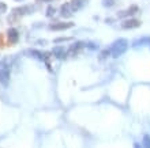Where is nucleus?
<instances>
[{
    "instance_id": "obj_1",
    "label": "nucleus",
    "mask_w": 150,
    "mask_h": 148,
    "mask_svg": "<svg viewBox=\"0 0 150 148\" xmlns=\"http://www.w3.org/2000/svg\"><path fill=\"white\" fill-rule=\"evenodd\" d=\"M7 34H8V42L10 43H16L18 42V39H19V34H18L16 29H10Z\"/></svg>"
},
{
    "instance_id": "obj_2",
    "label": "nucleus",
    "mask_w": 150,
    "mask_h": 148,
    "mask_svg": "<svg viewBox=\"0 0 150 148\" xmlns=\"http://www.w3.org/2000/svg\"><path fill=\"white\" fill-rule=\"evenodd\" d=\"M49 27L52 30H66V29L72 27V23L71 22H68V23H56V25H51Z\"/></svg>"
},
{
    "instance_id": "obj_3",
    "label": "nucleus",
    "mask_w": 150,
    "mask_h": 148,
    "mask_svg": "<svg viewBox=\"0 0 150 148\" xmlns=\"http://www.w3.org/2000/svg\"><path fill=\"white\" fill-rule=\"evenodd\" d=\"M139 25H141V22H139V20H135V19H131V20H126V22H124V23L122 25L124 29H128V27H138Z\"/></svg>"
},
{
    "instance_id": "obj_4",
    "label": "nucleus",
    "mask_w": 150,
    "mask_h": 148,
    "mask_svg": "<svg viewBox=\"0 0 150 148\" xmlns=\"http://www.w3.org/2000/svg\"><path fill=\"white\" fill-rule=\"evenodd\" d=\"M70 8H71V7H70V4H64V6H63V7H62V15H63V16H70V15H71V10H70Z\"/></svg>"
},
{
    "instance_id": "obj_5",
    "label": "nucleus",
    "mask_w": 150,
    "mask_h": 148,
    "mask_svg": "<svg viewBox=\"0 0 150 148\" xmlns=\"http://www.w3.org/2000/svg\"><path fill=\"white\" fill-rule=\"evenodd\" d=\"M6 11H7V6H6L4 3H0V15H1V14H4Z\"/></svg>"
},
{
    "instance_id": "obj_6",
    "label": "nucleus",
    "mask_w": 150,
    "mask_h": 148,
    "mask_svg": "<svg viewBox=\"0 0 150 148\" xmlns=\"http://www.w3.org/2000/svg\"><path fill=\"white\" fill-rule=\"evenodd\" d=\"M47 15L48 16H52V15H53V14H55V8H53V7H48V10H47Z\"/></svg>"
},
{
    "instance_id": "obj_7",
    "label": "nucleus",
    "mask_w": 150,
    "mask_h": 148,
    "mask_svg": "<svg viewBox=\"0 0 150 148\" xmlns=\"http://www.w3.org/2000/svg\"><path fill=\"white\" fill-rule=\"evenodd\" d=\"M4 45V41H3V35L0 34V46H3Z\"/></svg>"
},
{
    "instance_id": "obj_8",
    "label": "nucleus",
    "mask_w": 150,
    "mask_h": 148,
    "mask_svg": "<svg viewBox=\"0 0 150 148\" xmlns=\"http://www.w3.org/2000/svg\"><path fill=\"white\" fill-rule=\"evenodd\" d=\"M16 1H21V0H16Z\"/></svg>"
}]
</instances>
